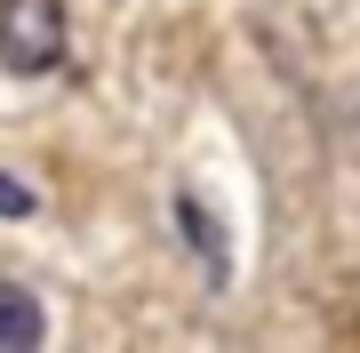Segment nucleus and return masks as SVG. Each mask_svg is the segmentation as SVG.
Returning <instances> with one entry per match:
<instances>
[{"instance_id":"obj_1","label":"nucleus","mask_w":360,"mask_h":353,"mask_svg":"<svg viewBox=\"0 0 360 353\" xmlns=\"http://www.w3.org/2000/svg\"><path fill=\"white\" fill-rule=\"evenodd\" d=\"M0 56L16 73L65 65V0H0Z\"/></svg>"},{"instance_id":"obj_3","label":"nucleus","mask_w":360,"mask_h":353,"mask_svg":"<svg viewBox=\"0 0 360 353\" xmlns=\"http://www.w3.org/2000/svg\"><path fill=\"white\" fill-rule=\"evenodd\" d=\"M0 217H32V185H16V177H0Z\"/></svg>"},{"instance_id":"obj_2","label":"nucleus","mask_w":360,"mask_h":353,"mask_svg":"<svg viewBox=\"0 0 360 353\" xmlns=\"http://www.w3.org/2000/svg\"><path fill=\"white\" fill-rule=\"evenodd\" d=\"M40 337H49V314H40L32 289H8L0 281V353H32Z\"/></svg>"}]
</instances>
